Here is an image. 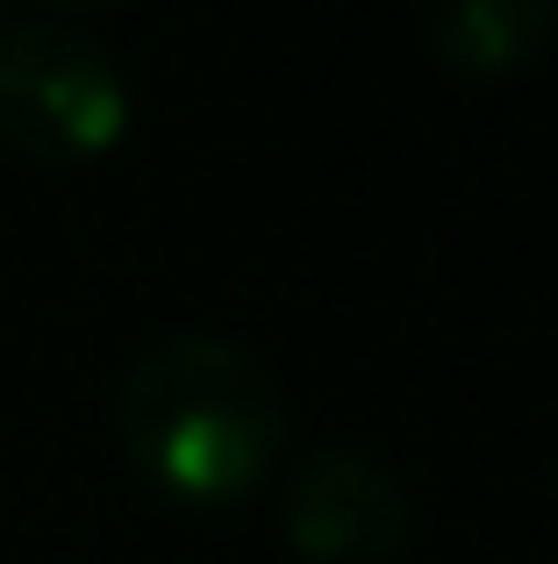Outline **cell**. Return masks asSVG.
I'll list each match as a JSON object with an SVG mask.
<instances>
[{"instance_id": "cell-1", "label": "cell", "mask_w": 558, "mask_h": 564, "mask_svg": "<svg viewBox=\"0 0 558 564\" xmlns=\"http://www.w3.org/2000/svg\"><path fill=\"white\" fill-rule=\"evenodd\" d=\"M115 436L158 500L201 514L237 508L287 451V393L237 336L172 329L122 372Z\"/></svg>"}, {"instance_id": "cell-2", "label": "cell", "mask_w": 558, "mask_h": 564, "mask_svg": "<svg viewBox=\"0 0 558 564\" xmlns=\"http://www.w3.org/2000/svg\"><path fill=\"white\" fill-rule=\"evenodd\" d=\"M129 137V79L86 29L8 22L0 29V143L36 172L100 165Z\"/></svg>"}, {"instance_id": "cell-3", "label": "cell", "mask_w": 558, "mask_h": 564, "mask_svg": "<svg viewBox=\"0 0 558 564\" xmlns=\"http://www.w3.org/2000/svg\"><path fill=\"white\" fill-rule=\"evenodd\" d=\"M279 536L301 564H394L408 543V494L387 457L322 443L279 486Z\"/></svg>"}, {"instance_id": "cell-4", "label": "cell", "mask_w": 558, "mask_h": 564, "mask_svg": "<svg viewBox=\"0 0 558 564\" xmlns=\"http://www.w3.org/2000/svg\"><path fill=\"white\" fill-rule=\"evenodd\" d=\"M558 0H422V36L451 79H516L551 43Z\"/></svg>"}, {"instance_id": "cell-5", "label": "cell", "mask_w": 558, "mask_h": 564, "mask_svg": "<svg viewBox=\"0 0 558 564\" xmlns=\"http://www.w3.org/2000/svg\"><path fill=\"white\" fill-rule=\"evenodd\" d=\"M36 8H51V22H65V14H108V8H129V0H36Z\"/></svg>"}, {"instance_id": "cell-6", "label": "cell", "mask_w": 558, "mask_h": 564, "mask_svg": "<svg viewBox=\"0 0 558 564\" xmlns=\"http://www.w3.org/2000/svg\"><path fill=\"white\" fill-rule=\"evenodd\" d=\"M0 29H8V0H0Z\"/></svg>"}]
</instances>
